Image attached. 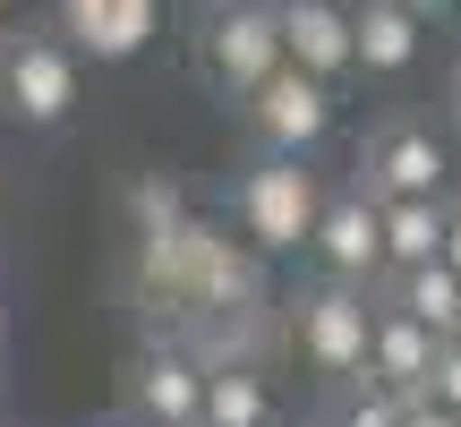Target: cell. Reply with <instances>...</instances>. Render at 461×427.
Here are the masks:
<instances>
[{"mask_svg": "<svg viewBox=\"0 0 461 427\" xmlns=\"http://www.w3.org/2000/svg\"><path fill=\"white\" fill-rule=\"evenodd\" d=\"M188 68L214 103H257L265 86L282 77V9H257V0H230V9H197V34H188Z\"/></svg>", "mask_w": 461, "mask_h": 427, "instance_id": "obj_1", "label": "cell"}, {"mask_svg": "<svg viewBox=\"0 0 461 427\" xmlns=\"http://www.w3.org/2000/svg\"><path fill=\"white\" fill-rule=\"evenodd\" d=\"M325 171L316 163H274V154H257V163L230 180V231H240L257 257H291V248L316 240V223H325Z\"/></svg>", "mask_w": 461, "mask_h": 427, "instance_id": "obj_2", "label": "cell"}, {"mask_svg": "<svg viewBox=\"0 0 461 427\" xmlns=\"http://www.w3.org/2000/svg\"><path fill=\"white\" fill-rule=\"evenodd\" d=\"M77 103H86V60L51 34V17L0 34V120L51 137V129L77 120Z\"/></svg>", "mask_w": 461, "mask_h": 427, "instance_id": "obj_3", "label": "cell"}, {"mask_svg": "<svg viewBox=\"0 0 461 427\" xmlns=\"http://www.w3.org/2000/svg\"><path fill=\"white\" fill-rule=\"evenodd\" d=\"M282 325H291L299 368H308V377H325L333 394L367 377V342H376V299H367V291L308 282V291L291 299V316H282Z\"/></svg>", "mask_w": 461, "mask_h": 427, "instance_id": "obj_4", "label": "cell"}, {"mask_svg": "<svg viewBox=\"0 0 461 427\" xmlns=\"http://www.w3.org/2000/svg\"><path fill=\"white\" fill-rule=\"evenodd\" d=\"M350 180L367 188L376 205H411V197H453V137L419 112H393L367 129L359 146V171Z\"/></svg>", "mask_w": 461, "mask_h": 427, "instance_id": "obj_5", "label": "cell"}, {"mask_svg": "<svg viewBox=\"0 0 461 427\" xmlns=\"http://www.w3.org/2000/svg\"><path fill=\"white\" fill-rule=\"evenodd\" d=\"M257 299H265V257L230 223H197L188 214V231H180V308L205 316V325H230Z\"/></svg>", "mask_w": 461, "mask_h": 427, "instance_id": "obj_6", "label": "cell"}, {"mask_svg": "<svg viewBox=\"0 0 461 427\" xmlns=\"http://www.w3.org/2000/svg\"><path fill=\"white\" fill-rule=\"evenodd\" d=\"M308 265H316V282H333V291H367V299L384 291V214H376V197H367L359 180H342L325 197V223H316V240H308Z\"/></svg>", "mask_w": 461, "mask_h": 427, "instance_id": "obj_7", "label": "cell"}, {"mask_svg": "<svg viewBox=\"0 0 461 427\" xmlns=\"http://www.w3.org/2000/svg\"><path fill=\"white\" fill-rule=\"evenodd\" d=\"M240 120H248V137H257V154H274V163H308V154L325 146V129H333V95L308 86L299 68H282Z\"/></svg>", "mask_w": 461, "mask_h": 427, "instance_id": "obj_8", "label": "cell"}, {"mask_svg": "<svg viewBox=\"0 0 461 427\" xmlns=\"http://www.w3.org/2000/svg\"><path fill=\"white\" fill-rule=\"evenodd\" d=\"M282 68H299L308 86L342 95L359 77V34H350V9L333 0H282Z\"/></svg>", "mask_w": 461, "mask_h": 427, "instance_id": "obj_9", "label": "cell"}, {"mask_svg": "<svg viewBox=\"0 0 461 427\" xmlns=\"http://www.w3.org/2000/svg\"><path fill=\"white\" fill-rule=\"evenodd\" d=\"M51 34H60L77 60L120 68V60H137V51L163 34V9H154V0H60V9H51Z\"/></svg>", "mask_w": 461, "mask_h": 427, "instance_id": "obj_10", "label": "cell"}, {"mask_svg": "<svg viewBox=\"0 0 461 427\" xmlns=\"http://www.w3.org/2000/svg\"><path fill=\"white\" fill-rule=\"evenodd\" d=\"M129 419H146V427H197L205 419V359L188 342H146L129 359Z\"/></svg>", "mask_w": 461, "mask_h": 427, "instance_id": "obj_11", "label": "cell"}, {"mask_svg": "<svg viewBox=\"0 0 461 427\" xmlns=\"http://www.w3.org/2000/svg\"><path fill=\"white\" fill-rule=\"evenodd\" d=\"M436 333L428 325H411L402 308H384L376 299V342H367V385H384L393 402H428V385H436Z\"/></svg>", "mask_w": 461, "mask_h": 427, "instance_id": "obj_12", "label": "cell"}, {"mask_svg": "<svg viewBox=\"0 0 461 427\" xmlns=\"http://www.w3.org/2000/svg\"><path fill=\"white\" fill-rule=\"evenodd\" d=\"M350 34H359V77H402L428 51V9H411V0H359Z\"/></svg>", "mask_w": 461, "mask_h": 427, "instance_id": "obj_13", "label": "cell"}, {"mask_svg": "<svg viewBox=\"0 0 461 427\" xmlns=\"http://www.w3.org/2000/svg\"><path fill=\"white\" fill-rule=\"evenodd\" d=\"M197 427H282L274 377L257 359H214L205 368V419Z\"/></svg>", "mask_w": 461, "mask_h": 427, "instance_id": "obj_14", "label": "cell"}, {"mask_svg": "<svg viewBox=\"0 0 461 427\" xmlns=\"http://www.w3.org/2000/svg\"><path fill=\"white\" fill-rule=\"evenodd\" d=\"M384 214V282L445 265V197H411V205H376Z\"/></svg>", "mask_w": 461, "mask_h": 427, "instance_id": "obj_15", "label": "cell"}, {"mask_svg": "<svg viewBox=\"0 0 461 427\" xmlns=\"http://www.w3.org/2000/svg\"><path fill=\"white\" fill-rule=\"evenodd\" d=\"M384 308H402L411 325H428L436 342H461V274L453 265H419V274H402V282H384Z\"/></svg>", "mask_w": 461, "mask_h": 427, "instance_id": "obj_16", "label": "cell"}, {"mask_svg": "<svg viewBox=\"0 0 461 427\" xmlns=\"http://www.w3.org/2000/svg\"><path fill=\"white\" fill-rule=\"evenodd\" d=\"M129 223H137V240H163V231H180V223H188L180 180H171V171H146V180L129 188Z\"/></svg>", "mask_w": 461, "mask_h": 427, "instance_id": "obj_17", "label": "cell"}, {"mask_svg": "<svg viewBox=\"0 0 461 427\" xmlns=\"http://www.w3.org/2000/svg\"><path fill=\"white\" fill-rule=\"evenodd\" d=\"M402 411H411V402H393L384 394V385H342V394H333V419L325 427H402Z\"/></svg>", "mask_w": 461, "mask_h": 427, "instance_id": "obj_18", "label": "cell"}, {"mask_svg": "<svg viewBox=\"0 0 461 427\" xmlns=\"http://www.w3.org/2000/svg\"><path fill=\"white\" fill-rule=\"evenodd\" d=\"M428 402L461 419V342H445V350H436V385H428Z\"/></svg>", "mask_w": 461, "mask_h": 427, "instance_id": "obj_19", "label": "cell"}, {"mask_svg": "<svg viewBox=\"0 0 461 427\" xmlns=\"http://www.w3.org/2000/svg\"><path fill=\"white\" fill-rule=\"evenodd\" d=\"M445 265L461 274V197H445Z\"/></svg>", "mask_w": 461, "mask_h": 427, "instance_id": "obj_20", "label": "cell"}, {"mask_svg": "<svg viewBox=\"0 0 461 427\" xmlns=\"http://www.w3.org/2000/svg\"><path fill=\"white\" fill-rule=\"evenodd\" d=\"M402 427H461V419L436 411V402H411V411H402Z\"/></svg>", "mask_w": 461, "mask_h": 427, "instance_id": "obj_21", "label": "cell"}, {"mask_svg": "<svg viewBox=\"0 0 461 427\" xmlns=\"http://www.w3.org/2000/svg\"><path fill=\"white\" fill-rule=\"evenodd\" d=\"M453 120H461V60H453Z\"/></svg>", "mask_w": 461, "mask_h": 427, "instance_id": "obj_22", "label": "cell"}, {"mask_svg": "<svg viewBox=\"0 0 461 427\" xmlns=\"http://www.w3.org/2000/svg\"><path fill=\"white\" fill-rule=\"evenodd\" d=\"M103 427H146V419H129V411H120V419H103Z\"/></svg>", "mask_w": 461, "mask_h": 427, "instance_id": "obj_23", "label": "cell"}, {"mask_svg": "<svg viewBox=\"0 0 461 427\" xmlns=\"http://www.w3.org/2000/svg\"><path fill=\"white\" fill-rule=\"evenodd\" d=\"M9 26H17V17H9V9H0V34H9Z\"/></svg>", "mask_w": 461, "mask_h": 427, "instance_id": "obj_24", "label": "cell"}]
</instances>
